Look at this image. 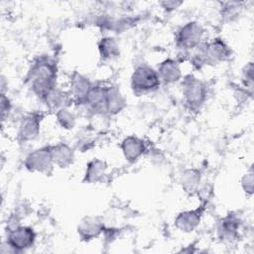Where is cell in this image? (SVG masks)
<instances>
[{"label": "cell", "mask_w": 254, "mask_h": 254, "mask_svg": "<svg viewBox=\"0 0 254 254\" xmlns=\"http://www.w3.org/2000/svg\"><path fill=\"white\" fill-rule=\"evenodd\" d=\"M107 164L105 161L93 158L86 164L82 182L85 184H98L101 183L107 173Z\"/></svg>", "instance_id": "obj_18"}, {"label": "cell", "mask_w": 254, "mask_h": 254, "mask_svg": "<svg viewBox=\"0 0 254 254\" xmlns=\"http://www.w3.org/2000/svg\"><path fill=\"white\" fill-rule=\"evenodd\" d=\"M242 221L239 215L234 212H228L225 216L221 217L216 226L217 237L221 241L230 242L238 237L239 229Z\"/></svg>", "instance_id": "obj_10"}, {"label": "cell", "mask_w": 254, "mask_h": 254, "mask_svg": "<svg viewBox=\"0 0 254 254\" xmlns=\"http://www.w3.org/2000/svg\"><path fill=\"white\" fill-rule=\"evenodd\" d=\"M99 56L104 61L114 60L120 56V49L113 37H103L97 43Z\"/></svg>", "instance_id": "obj_20"}, {"label": "cell", "mask_w": 254, "mask_h": 254, "mask_svg": "<svg viewBox=\"0 0 254 254\" xmlns=\"http://www.w3.org/2000/svg\"><path fill=\"white\" fill-rule=\"evenodd\" d=\"M192 57V64L197 68L203 65H214L230 59V47L221 38H214L209 42L201 43Z\"/></svg>", "instance_id": "obj_2"}, {"label": "cell", "mask_w": 254, "mask_h": 254, "mask_svg": "<svg viewBox=\"0 0 254 254\" xmlns=\"http://www.w3.org/2000/svg\"><path fill=\"white\" fill-rule=\"evenodd\" d=\"M50 150L53 163L58 168H68L74 161V150L66 143L60 142L50 145Z\"/></svg>", "instance_id": "obj_14"}, {"label": "cell", "mask_w": 254, "mask_h": 254, "mask_svg": "<svg viewBox=\"0 0 254 254\" xmlns=\"http://www.w3.org/2000/svg\"><path fill=\"white\" fill-rule=\"evenodd\" d=\"M43 118V114L39 112L26 114L21 119L18 127V140L20 142H30L36 140L40 136Z\"/></svg>", "instance_id": "obj_8"}, {"label": "cell", "mask_w": 254, "mask_h": 254, "mask_svg": "<svg viewBox=\"0 0 254 254\" xmlns=\"http://www.w3.org/2000/svg\"><path fill=\"white\" fill-rule=\"evenodd\" d=\"M203 35V26L197 21H190L177 31L175 36L176 46L182 51L196 49L202 43Z\"/></svg>", "instance_id": "obj_6"}, {"label": "cell", "mask_w": 254, "mask_h": 254, "mask_svg": "<svg viewBox=\"0 0 254 254\" xmlns=\"http://www.w3.org/2000/svg\"><path fill=\"white\" fill-rule=\"evenodd\" d=\"M161 82L165 84L176 83L182 78V70L179 63L171 58H168L160 63L157 68Z\"/></svg>", "instance_id": "obj_16"}, {"label": "cell", "mask_w": 254, "mask_h": 254, "mask_svg": "<svg viewBox=\"0 0 254 254\" xmlns=\"http://www.w3.org/2000/svg\"><path fill=\"white\" fill-rule=\"evenodd\" d=\"M120 149L126 161L135 163L144 155L147 148L143 139L135 135H129L121 141Z\"/></svg>", "instance_id": "obj_13"}, {"label": "cell", "mask_w": 254, "mask_h": 254, "mask_svg": "<svg viewBox=\"0 0 254 254\" xmlns=\"http://www.w3.org/2000/svg\"><path fill=\"white\" fill-rule=\"evenodd\" d=\"M183 4L182 1H164V2H161L160 5L162 6V8H164L166 11H173L177 8H179L181 5Z\"/></svg>", "instance_id": "obj_26"}, {"label": "cell", "mask_w": 254, "mask_h": 254, "mask_svg": "<svg viewBox=\"0 0 254 254\" xmlns=\"http://www.w3.org/2000/svg\"><path fill=\"white\" fill-rule=\"evenodd\" d=\"M105 93H106V85L94 84L89 90L84 105L92 111L94 114H105L104 111V103H105Z\"/></svg>", "instance_id": "obj_17"}, {"label": "cell", "mask_w": 254, "mask_h": 254, "mask_svg": "<svg viewBox=\"0 0 254 254\" xmlns=\"http://www.w3.org/2000/svg\"><path fill=\"white\" fill-rule=\"evenodd\" d=\"M241 188L246 195H252L254 190V175L252 169L246 172L241 178Z\"/></svg>", "instance_id": "obj_24"}, {"label": "cell", "mask_w": 254, "mask_h": 254, "mask_svg": "<svg viewBox=\"0 0 254 254\" xmlns=\"http://www.w3.org/2000/svg\"><path fill=\"white\" fill-rule=\"evenodd\" d=\"M131 88L136 95H142L157 90L161 80L157 69L148 65L140 64L131 74Z\"/></svg>", "instance_id": "obj_4"}, {"label": "cell", "mask_w": 254, "mask_h": 254, "mask_svg": "<svg viewBox=\"0 0 254 254\" xmlns=\"http://www.w3.org/2000/svg\"><path fill=\"white\" fill-rule=\"evenodd\" d=\"M181 85L186 107L191 112L199 111L207 97L206 84L193 74H187Z\"/></svg>", "instance_id": "obj_3"}, {"label": "cell", "mask_w": 254, "mask_h": 254, "mask_svg": "<svg viewBox=\"0 0 254 254\" xmlns=\"http://www.w3.org/2000/svg\"><path fill=\"white\" fill-rule=\"evenodd\" d=\"M105 229L104 222L100 216L87 215L80 219L77 224V234L83 241L97 238Z\"/></svg>", "instance_id": "obj_11"}, {"label": "cell", "mask_w": 254, "mask_h": 254, "mask_svg": "<svg viewBox=\"0 0 254 254\" xmlns=\"http://www.w3.org/2000/svg\"><path fill=\"white\" fill-rule=\"evenodd\" d=\"M37 234L34 228L26 225H12L8 227L6 245L10 252H22L31 248L36 241Z\"/></svg>", "instance_id": "obj_5"}, {"label": "cell", "mask_w": 254, "mask_h": 254, "mask_svg": "<svg viewBox=\"0 0 254 254\" xmlns=\"http://www.w3.org/2000/svg\"><path fill=\"white\" fill-rule=\"evenodd\" d=\"M12 110V103L8 96L5 93H1V103H0V113H1V120L2 122L9 116Z\"/></svg>", "instance_id": "obj_25"}, {"label": "cell", "mask_w": 254, "mask_h": 254, "mask_svg": "<svg viewBox=\"0 0 254 254\" xmlns=\"http://www.w3.org/2000/svg\"><path fill=\"white\" fill-rule=\"evenodd\" d=\"M24 165L29 172L51 175L55 165L52 160L50 145L43 146L30 152L25 158Z\"/></svg>", "instance_id": "obj_7"}, {"label": "cell", "mask_w": 254, "mask_h": 254, "mask_svg": "<svg viewBox=\"0 0 254 254\" xmlns=\"http://www.w3.org/2000/svg\"><path fill=\"white\" fill-rule=\"evenodd\" d=\"M56 118L58 124L66 130H70L75 125V116L74 114L67 109V107L61 108L56 112Z\"/></svg>", "instance_id": "obj_22"}, {"label": "cell", "mask_w": 254, "mask_h": 254, "mask_svg": "<svg viewBox=\"0 0 254 254\" xmlns=\"http://www.w3.org/2000/svg\"><path fill=\"white\" fill-rule=\"evenodd\" d=\"M253 63L249 62L247 63L243 69H242V74H241V82L243 86L249 90L250 94H252L253 90Z\"/></svg>", "instance_id": "obj_23"}, {"label": "cell", "mask_w": 254, "mask_h": 254, "mask_svg": "<svg viewBox=\"0 0 254 254\" xmlns=\"http://www.w3.org/2000/svg\"><path fill=\"white\" fill-rule=\"evenodd\" d=\"M201 182V174L197 169L190 168L183 172L181 176V185L185 192L193 194L198 190Z\"/></svg>", "instance_id": "obj_19"}, {"label": "cell", "mask_w": 254, "mask_h": 254, "mask_svg": "<svg viewBox=\"0 0 254 254\" xmlns=\"http://www.w3.org/2000/svg\"><path fill=\"white\" fill-rule=\"evenodd\" d=\"M69 101H71L69 93L56 87L50 92V94L45 99L44 103H46L47 107L50 110L58 111L61 108L67 107V103Z\"/></svg>", "instance_id": "obj_21"}, {"label": "cell", "mask_w": 254, "mask_h": 254, "mask_svg": "<svg viewBox=\"0 0 254 254\" xmlns=\"http://www.w3.org/2000/svg\"><path fill=\"white\" fill-rule=\"evenodd\" d=\"M126 106V99L120 89L115 85H106L104 111L108 115L120 113Z\"/></svg>", "instance_id": "obj_15"}, {"label": "cell", "mask_w": 254, "mask_h": 254, "mask_svg": "<svg viewBox=\"0 0 254 254\" xmlns=\"http://www.w3.org/2000/svg\"><path fill=\"white\" fill-rule=\"evenodd\" d=\"M92 86L93 83L89 80L88 77L78 73L77 71H74L70 77L68 91L71 101L79 105L84 104L85 98Z\"/></svg>", "instance_id": "obj_12"}, {"label": "cell", "mask_w": 254, "mask_h": 254, "mask_svg": "<svg viewBox=\"0 0 254 254\" xmlns=\"http://www.w3.org/2000/svg\"><path fill=\"white\" fill-rule=\"evenodd\" d=\"M205 206L206 203H201L196 208L183 210L179 212L174 221L176 228L185 233H190L195 230V228L199 225L201 221Z\"/></svg>", "instance_id": "obj_9"}, {"label": "cell", "mask_w": 254, "mask_h": 254, "mask_svg": "<svg viewBox=\"0 0 254 254\" xmlns=\"http://www.w3.org/2000/svg\"><path fill=\"white\" fill-rule=\"evenodd\" d=\"M58 65L49 56H40L31 64L27 80L34 94L43 102L50 92L57 87Z\"/></svg>", "instance_id": "obj_1"}]
</instances>
